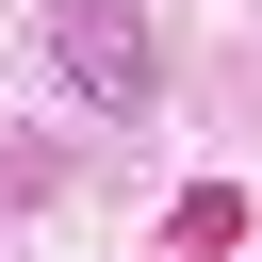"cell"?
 Masks as SVG:
<instances>
[{
    "label": "cell",
    "mask_w": 262,
    "mask_h": 262,
    "mask_svg": "<svg viewBox=\"0 0 262 262\" xmlns=\"http://www.w3.org/2000/svg\"><path fill=\"white\" fill-rule=\"evenodd\" d=\"M49 66H66L82 115H147V82H164V49H147L131 0H49Z\"/></svg>",
    "instance_id": "1"
},
{
    "label": "cell",
    "mask_w": 262,
    "mask_h": 262,
    "mask_svg": "<svg viewBox=\"0 0 262 262\" xmlns=\"http://www.w3.org/2000/svg\"><path fill=\"white\" fill-rule=\"evenodd\" d=\"M164 246H246V196H229V180H196V196L164 213Z\"/></svg>",
    "instance_id": "2"
}]
</instances>
